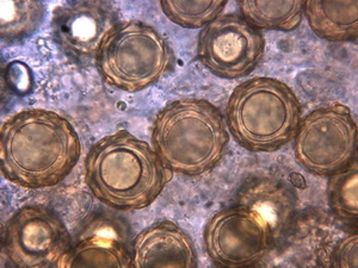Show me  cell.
I'll return each mask as SVG.
<instances>
[{"mask_svg": "<svg viewBox=\"0 0 358 268\" xmlns=\"http://www.w3.org/2000/svg\"><path fill=\"white\" fill-rule=\"evenodd\" d=\"M131 267H197L195 244L172 221L152 224L133 240Z\"/></svg>", "mask_w": 358, "mask_h": 268, "instance_id": "obj_12", "label": "cell"}, {"mask_svg": "<svg viewBox=\"0 0 358 268\" xmlns=\"http://www.w3.org/2000/svg\"><path fill=\"white\" fill-rule=\"evenodd\" d=\"M357 234L346 236L339 241L331 254V265L334 267H357Z\"/></svg>", "mask_w": 358, "mask_h": 268, "instance_id": "obj_20", "label": "cell"}, {"mask_svg": "<svg viewBox=\"0 0 358 268\" xmlns=\"http://www.w3.org/2000/svg\"><path fill=\"white\" fill-rule=\"evenodd\" d=\"M357 126L341 103L312 111L297 128L294 153L297 163L315 175L334 174L354 160Z\"/></svg>", "mask_w": 358, "mask_h": 268, "instance_id": "obj_6", "label": "cell"}, {"mask_svg": "<svg viewBox=\"0 0 358 268\" xmlns=\"http://www.w3.org/2000/svg\"><path fill=\"white\" fill-rule=\"evenodd\" d=\"M305 16L314 34L331 42L350 41L358 35V3L306 1Z\"/></svg>", "mask_w": 358, "mask_h": 268, "instance_id": "obj_14", "label": "cell"}, {"mask_svg": "<svg viewBox=\"0 0 358 268\" xmlns=\"http://www.w3.org/2000/svg\"><path fill=\"white\" fill-rule=\"evenodd\" d=\"M204 247L221 267H246L261 262L273 248L268 227L256 212L241 205L224 207L208 221Z\"/></svg>", "mask_w": 358, "mask_h": 268, "instance_id": "obj_9", "label": "cell"}, {"mask_svg": "<svg viewBox=\"0 0 358 268\" xmlns=\"http://www.w3.org/2000/svg\"><path fill=\"white\" fill-rule=\"evenodd\" d=\"M166 38L143 22L120 23L98 53V72L106 85L135 94L148 89L175 68Z\"/></svg>", "mask_w": 358, "mask_h": 268, "instance_id": "obj_5", "label": "cell"}, {"mask_svg": "<svg viewBox=\"0 0 358 268\" xmlns=\"http://www.w3.org/2000/svg\"><path fill=\"white\" fill-rule=\"evenodd\" d=\"M171 179V170L155 148L129 131L101 138L86 156V185L98 200L115 210L150 207Z\"/></svg>", "mask_w": 358, "mask_h": 268, "instance_id": "obj_2", "label": "cell"}, {"mask_svg": "<svg viewBox=\"0 0 358 268\" xmlns=\"http://www.w3.org/2000/svg\"><path fill=\"white\" fill-rule=\"evenodd\" d=\"M241 16L257 29L293 31L301 24L305 15L303 1H262L241 0Z\"/></svg>", "mask_w": 358, "mask_h": 268, "instance_id": "obj_15", "label": "cell"}, {"mask_svg": "<svg viewBox=\"0 0 358 268\" xmlns=\"http://www.w3.org/2000/svg\"><path fill=\"white\" fill-rule=\"evenodd\" d=\"M73 239L48 207H23L6 223L3 251L20 268L67 267Z\"/></svg>", "mask_w": 358, "mask_h": 268, "instance_id": "obj_7", "label": "cell"}, {"mask_svg": "<svg viewBox=\"0 0 358 268\" xmlns=\"http://www.w3.org/2000/svg\"><path fill=\"white\" fill-rule=\"evenodd\" d=\"M4 79L10 91L20 97L28 96L33 91V72L23 62H10L5 68Z\"/></svg>", "mask_w": 358, "mask_h": 268, "instance_id": "obj_19", "label": "cell"}, {"mask_svg": "<svg viewBox=\"0 0 358 268\" xmlns=\"http://www.w3.org/2000/svg\"><path fill=\"white\" fill-rule=\"evenodd\" d=\"M265 54L259 29L239 15H221L201 30L197 59L221 79H241L256 70Z\"/></svg>", "mask_w": 358, "mask_h": 268, "instance_id": "obj_8", "label": "cell"}, {"mask_svg": "<svg viewBox=\"0 0 358 268\" xmlns=\"http://www.w3.org/2000/svg\"><path fill=\"white\" fill-rule=\"evenodd\" d=\"M224 0H163L160 6L165 16L175 24L183 28L199 29L207 27L221 16Z\"/></svg>", "mask_w": 358, "mask_h": 268, "instance_id": "obj_18", "label": "cell"}, {"mask_svg": "<svg viewBox=\"0 0 358 268\" xmlns=\"http://www.w3.org/2000/svg\"><path fill=\"white\" fill-rule=\"evenodd\" d=\"M80 154L82 144L72 123L54 111H21L1 126V172L17 186H55L72 172Z\"/></svg>", "mask_w": 358, "mask_h": 268, "instance_id": "obj_1", "label": "cell"}, {"mask_svg": "<svg viewBox=\"0 0 358 268\" xmlns=\"http://www.w3.org/2000/svg\"><path fill=\"white\" fill-rule=\"evenodd\" d=\"M236 205L261 217L270 232L273 247L283 240L296 217V197L292 188L268 177L248 180L238 193Z\"/></svg>", "mask_w": 358, "mask_h": 268, "instance_id": "obj_13", "label": "cell"}, {"mask_svg": "<svg viewBox=\"0 0 358 268\" xmlns=\"http://www.w3.org/2000/svg\"><path fill=\"white\" fill-rule=\"evenodd\" d=\"M228 142L224 116L204 99L170 103L159 112L152 131L153 148L164 165L187 177L215 168L227 151Z\"/></svg>", "mask_w": 358, "mask_h": 268, "instance_id": "obj_3", "label": "cell"}, {"mask_svg": "<svg viewBox=\"0 0 358 268\" xmlns=\"http://www.w3.org/2000/svg\"><path fill=\"white\" fill-rule=\"evenodd\" d=\"M327 198L332 211L345 222H356L358 217V163L354 158L342 171L330 175Z\"/></svg>", "mask_w": 358, "mask_h": 268, "instance_id": "obj_17", "label": "cell"}, {"mask_svg": "<svg viewBox=\"0 0 358 268\" xmlns=\"http://www.w3.org/2000/svg\"><path fill=\"white\" fill-rule=\"evenodd\" d=\"M0 10V36L8 45L28 40L45 21V5L42 1H1Z\"/></svg>", "mask_w": 358, "mask_h": 268, "instance_id": "obj_16", "label": "cell"}, {"mask_svg": "<svg viewBox=\"0 0 358 268\" xmlns=\"http://www.w3.org/2000/svg\"><path fill=\"white\" fill-rule=\"evenodd\" d=\"M131 228L120 217L91 216L74 237L67 267H131Z\"/></svg>", "mask_w": 358, "mask_h": 268, "instance_id": "obj_11", "label": "cell"}, {"mask_svg": "<svg viewBox=\"0 0 358 268\" xmlns=\"http://www.w3.org/2000/svg\"><path fill=\"white\" fill-rule=\"evenodd\" d=\"M229 133L243 148L271 153L294 140L301 123V104L293 89L273 77L241 82L228 99Z\"/></svg>", "mask_w": 358, "mask_h": 268, "instance_id": "obj_4", "label": "cell"}, {"mask_svg": "<svg viewBox=\"0 0 358 268\" xmlns=\"http://www.w3.org/2000/svg\"><path fill=\"white\" fill-rule=\"evenodd\" d=\"M120 24L108 1H69L54 8L52 35L62 53L78 64L96 60L103 43Z\"/></svg>", "mask_w": 358, "mask_h": 268, "instance_id": "obj_10", "label": "cell"}]
</instances>
